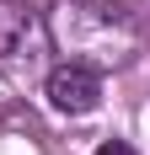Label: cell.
Listing matches in <instances>:
<instances>
[{
  "label": "cell",
  "instance_id": "obj_2",
  "mask_svg": "<svg viewBox=\"0 0 150 155\" xmlns=\"http://www.w3.org/2000/svg\"><path fill=\"white\" fill-rule=\"evenodd\" d=\"M48 54H54V38L43 11H32L27 0H0V70L16 86H32L54 70Z\"/></svg>",
  "mask_w": 150,
  "mask_h": 155
},
{
  "label": "cell",
  "instance_id": "obj_3",
  "mask_svg": "<svg viewBox=\"0 0 150 155\" xmlns=\"http://www.w3.org/2000/svg\"><path fill=\"white\" fill-rule=\"evenodd\" d=\"M43 91L48 102H54V112H70V118H80V112H91L97 102H102V70H91V64H54L43 75Z\"/></svg>",
  "mask_w": 150,
  "mask_h": 155
},
{
  "label": "cell",
  "instance_id": "obj_4",
  "mask_svg": "<svg viewBox=\"0 0 150 155\" xmlns=\"http://www.w3.org/2000/svg\"><path fill=\"white\" fill-rule=\"evenodd\" d=\"M97 155H134V144L129 139H107V144H97Z\"/></svg>",
  "mask_w": 150,
  "mask_h": 155
},
{
  "label": "cell",
  "instance_id": "obj_1",
  "mask_svg": "<svg viewBox=\"0 0 150 155\" xmlns=\"http://www.w3.org/2000/svg\"><path fill=\"white\" fill-rule=\"evenodd\" d=\"M43 21L64 59L91 70H118L139 54V21L113 0H59Z\"/></svg>",
  "mask_w": 150,
  "mask_h": 155
}]
</instances>
